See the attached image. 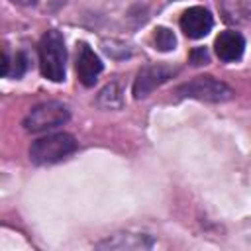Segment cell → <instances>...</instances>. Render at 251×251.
<instances>
[{"mask_svg": "<svg viewBox=\"0 0 251 251\" xmlns=\"http://www.w3.org/2000/svg\"><path fill=\"white\" fill-rule=\"evenodd\" d=\"M37 53H39L41 75L51 82H63L65 67H67V49H65V39L61 31L57 29L45 31L39 39Z\"/></svg>", "mask_w": 251, "mask_h": 251, "instance_id": "cell-1", "label": "cell"}, {"mask_svg": "<svg viewBox=\"0 0 251 251\" xmlns=\"http://www.w3.org/2000/svg\"><path fill=\"white\" fill-rule=\"evenodd\" d=\"M75 149H76V139L71 133L59 131L35 139L29 147V159L35 165H51L69 157Z\"/></svg>", "mask_w": 251, "mask_h": 251, "instance_id": "cell-2", "label": "cell"}, {"mask_svg": "<svg viewBox=\"0 0 251 251\" xmlns=\"http://www.w3.org/2000/svg\"><path fill=\"white\" fill-rule=\"evenodd\" d=\"M175 94L176 98H194L202 102H226V100H231L235 92L220 78H214L210 75H200L176 86Z\"/></svg>", "mask_w": 251, "mask_h": 251, "instance_id": "cell-3", "label": "cell"}, {"mask_svg": "<svg viewBox=\"0 0 251 251\" xmlns=\"http://www.w3.org/2000/svg\"><path fill=\"white\" fill-rule=\"evenodd\" d=\"M69 118H71V114H69L67 106L51 100V102H43V104L33 106L24 118V127H25V131L39 133V131L55 129V127L67 124Z\"/></svg>", "mask_w": 251, "mask_h": 251, "instance_id": "cell-4", "label": "cell"}, {"mask_svg": "<svg viewBox=\"0 0 251 251\" xmlns=\"http://www.w3.org/2000/svg\"><path fill=\"white\" fill-rule=\"evenodd\" d=\"M176 75V69L169 65H145L139 69L133 80V98H145L157 86L165 84L169 78Z\"/></svg>", "mask_w": 251, "mask_h": 251, "instance_id": "cell-5", "label": "cell"}, {"mask_svg": "<svg viewBox=\"0 0 251 251\" xmlns=\"http://www.w3.org/2000/svg\"><path fill=\"white\" fill-rule=\"evenodd\" d=\"M212 25H214V18L210 10L204 6H192L184 10V14L180 16V29L190 39H200L208 35Z\"/></svg>", "mask_w": 251, "mask_h": 251, "instance_id": "cell-6", "label": "cell"}, {"mask_svg": "<svg viewBox=\"0 0 251 251\" xmlns=\"http://www.w3.org/2000/svg\"><path fill=\"white\" fill-rule=\"evenodd\" d=\"M76 76L82 86H94L98 80V75L102 73V61L100 57L86 45L78 43L76 45Z\"/></svg>", "mask_w": 251, "mask_h": 251, "instance_id": "cell-7", "label": "cell"}, {"mask_svg": "<svg viewBox=\"0 0 251 251\" xmlns=\"http://www.w3.org/2000/svg\"><path fill=\"white\" fill-rule=\"evenodd\" d=\"M214 51H216L218 59L224 61V63L239 61L243 51H245V39L239 31L226 29L214 39Z\"/></svg>", "mask_w": 251, "mask_h": 251, "instance_id": "cell-8", "label": "cell"}, {"mask_svg": "<svg viewBox=\"0 0 251 251\" xmlns=\"http://www.w3.org/2000/svg\"><path fill=\"white\" fill-rule=\"evenodd\" d=\"M155 239L145 233H116L98 241L96 249H151Z\"/></svg>", "mask_w": 251, "mask_h": 251, "instance_id": "cell-9", "label": "cell"}, {"mask_svg": "<svg viewBox=\"0 0 251 251\" xmlns=\"http://www.w3.org/2000/svg\"><path fill=\"white\" fill-rule=\"evenodd\" d=\"M98 104L102 108H108V110H116V108H122L124 104V98H122V90L116 82L104 86L98 94Z\"/></svg>", "mask_w": 251, "mask_h": 251, "instance_id": "cell-10", "label": "cell"}, {"mask_svg": "<svg viewBox=\"0 0 251 251\" xmlns=\"http://www.w3.org/2000/svg\"><path fill=\"white\" fill-rule=\"evenodd\" d=\"M153 41H155V47L159 51H171L175 49L176 45V37L175 33L169 29V27H155V33H153Z\"/></svg>", "mask_w": 251, "mask_h": 251, "instance_id": "cell-11", "label": "cell"}, {"mask_svg": "<svg viewBox=\"0 0 251 251\" xmlns=\"http://www.w3.org/2000/svg\"><path fill=\"white\" fill-rule=\"evenodd\" d=\"M10 67H12V69L8 71V76L20 78V76L27 71V55L22 53V51H18L16 57H14V61H10Z\"/></svg>", "mask_w": 251, "mask_h": 251, "instance_id": "cell-12", "label": "cell"}, {"mask_svg": "<svg viewBox=\"0 0 251 251\" xmlns=\"http://www.w3.org/2000/svg\"><path fill=\"white\" fill-rule=\"evenodd\" d=\"M190 63L192 65H206V63H210V55H208V49L206 47H194L192 51H190Z\"/></svg>", "mask_w": 251, "mask_h": 251, "instance_id": "cell-13", "label": "cell"}, {"mask_svg": "<svg viewBox=\"0 0 251 251\" xmlns=\"http://www.w3.org/2000/svg\"><path fill=\"white\" fill-rule=\"evenodd\" d=\"M8 71H10V55H8V49H4V63H2V75L8 76Z\"/></svg>", "mask_w": 251, "mask_h": 251, "instance_id": "cell-14", "label": "cell"}, {"mask_svg": "<svg viewBox=\"0 0 251 251\" xmlns=\"http://www.w3.org/2000/svg\"><path fill=\"white\" fill-rule=\"evenodd\" d=\"M12 2H16V4H24V6H33L37 0H12Z\"/></svg>", "mask_w": 251, "mask_h": 251, "instance_id": "cell-15", "label": "cell"}]
</instances>
